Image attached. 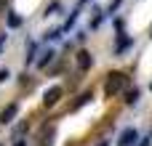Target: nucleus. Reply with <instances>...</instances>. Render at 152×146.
Returning <instances> with one entry per match:
<instances>
[{"label": "nucleus", "instance_id": "nucleus-1", "mask_svg": "<svg viewBox=\"0 0 152 146\" xmlns=\"http://www.w3.org/2000/svg\"><path fill=\"white\" fill-rule=\"evenodd\" d=\"M123 88H126V74L112 72V74L107 77V93H120Z\"/></svg>", "mask_w": 152, "mask_h": 146}, {"label": "nucleus", "instance_id": "nucleus-2", "mask_svg": "<svg viewBox=\"0 0 152 146\" xmlns=\"http://www.w3.org/2000/svg\"><path fill=\"white\" fill-rule=\"evenodd\" d=\"M139 141V133L134 130V128H126L123 133H120V138H118V146H134Z\"/></svg>", "mask_w": 152, "mask_h": 146}, {"label": "nucleus", "instance_id": "nucleus-3", "mask_svg": "<svg viewBox=\"0 0 152 146\" xmlns=\"http://www.w3.org/2000/svg\"><path fill=\"white\" fill-rule=\"evenodd\" d=\"M59 98H61V88H59V85H53V88H48V90L43 93V101H45V106H53Z\"/></svg>", "mask_w": 152, "mask_h": 146}, {"label": "nucleus", "instance_id": "nucleus-4", "mask_svg": "<svg viewBox=\"0 0 152 146\" xmlns=\"http://www.w3.org/2000/svg\"><path fill=\"white\" fill-rule=\"evenodd\" d=\"M77 66H80V69H88V66H91V53H88V51H80V53H77Z\"/></svg>", "mask_w": 152, "mask_h": 146}, {"label": "nucleus", "instance_id": "nucleus-5", "mask_svg": "<svg viewBox=\"0 0 152 146\" xmlns=\"http://www.w3.org/2000/svg\"><path fill=\"white\" fill-rule=\"evenodd\" d=\"M16 112H19V106H16V104H11V106H8V109L0 114V122H11V120L16 117Z\"/></svg>", "mask_w": 152, "mask_h": 146}, {"label": "nucleus", "instance_id": "nucleus-6", "mask_svg": "<svg viewBox=\"0 0 152 146\" xmlns=\"http://www.w3.org/2000/svg\"><path fill=\"white\" fill-rule=\"evenodd\" d=\"M136 98H139V90H136V88H134V90H128V93H126V104H134V101H136Z\"/></svg>", "mask_w": 152, "mask_h": 146}, {"label": "nucleus", "instance_id": "nucleus-7", "mask_svg": "<svg viewBox=\"0 0 152 146\" xmlns=\"http://www.w3.org/2000/svg\"><path fill=\"white\" fill-rule=\"evenodd\" d=\"M91 98H94V96H91V93H83V96H80V98H77V101H75V109H77V106H83V104H88V101H91Z\"/></svg>", "mask_w": 152, "mask_h": 146}, {"label": "nucleus", "instance_id": "nucleus-8", "mask_svg": "<svg viewBox=\"0 0 152 146\" xmlns=\"http://www.w3.org/2000/svg\"><path fill=\"white\" fill-rule=\"evenodd\" d=\"M8 24H11V27H19V24H21V19H19V16H13V13H11V16H8Z\"/></svg>", "mask_w": 152, "mask_h": 146}, {"label": "nucleus", "instance_id": "nucleus-9", "mask_svg": "<svg viewBox=\"0 0 152 146\" xmlns=\"http://www.w3.org/2000/svg\"><path fill=\"white\" fill-rule=\"evenodd\" d=\"M51 59H53V53H51V51H48V53H43V59H40V66H45Z\"/></svg>", "mask_w": 152, "mask_h": 146}, {"label": "nucleus", "instance_id": "nucleus-10", "mask_svg": "<svg viewBox=\"0 0 152 146\" xmlns=\"http://www.w3.org/2000/svg\"><path fill=\"white\" fill-rule=\"evenodd\" d=\"M5 77H8V72H0V82H3V80H5Z\"/></svg>", "mask_w": 152, "mask_h": 146}, {"label": "nucleus", "instance_id": "nucleus-11", "mask_svg": "<svg viewBox=\"0 0 152 146\" xmlns=\"http://www.w3.org/2000/svg\"><path fill=\"white\" fill-rule=\"evenodd\" d=\"M139 146H150V141H139Z\"/></svg>", "mask_w": 152, "mask_h": 146}, {"label": "nucleus", "instance_id": "nucleus-12", "mask_svg": "<svg viewBox=\"0 0 152 146\" xmlns=\"http://www.w3.org/2000/svg\"><path fill=\"white\" fill-rule=\"evenodd\" d=\"M96 146H110V144H107V141H102V144H96Z\"/></svg>", "mask_w": 152, "mask_h": 146}, {"label": "nucleus", "instance_id": "nucleus-13", "mask_svg": "<svg viewBox=\"0 0 152 146\" xmlns=\"http://www.w3.org/2000/svg\"><path fill=\"white\" fill-rule=\"evenodd\" d=\"M13 146H24V144H21V141H16V144H13Z\"/></svg>", "mask_w": 152, "mask_h": 146}]
</instances>
